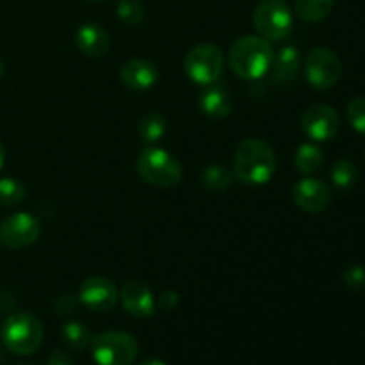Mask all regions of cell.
Instances as JSON below:
<instances>
[{
  "mask_svg": "<svg viewBox=\"0 0 365 365\" xmlns=\"http://www.w3.org/2000/svg\"><path fill=\"white\" fill-rule=\"evenodd\" d=\"M277 171V155L271 145L259 138L239 143L234 155V177L245 185H264Z\"/></svg>",
  "mask_w": 365,
  "mask_h": 365,
  "instance_id": "6da1fadb",
  "label": "cell"
},
{
  "mask_svg": "<svg viewBox=\"0 0 365 365\" xmlns=\"http://www.w3.org/2000/svg\"><path fill=\"white\" fill-rule=\"evenodd\" d=\"M271 43L260 36H242L235 39L228 52L232 71L245 81H257L264 77L273 63Z\"/></svg>",
  "mask_w": 365,
  "mask_h": 365,
  "instance_id": "7a4b0ae2",
  "label": "cell"
},
{
  "mask_svg": "<svg viewBox=\"0 0 365 365\" xmlns=\"http://www.w3.org/2000/svg\"><path fill=\"white\" fill-rule=\"evenodd\" d=\"M139 177L150 185L170 189L180 184L182 166L170 152L159 146H146L138 157Z\"/></svg>",
  "mask_w": 365,
  "mask_h": 365,
  "instance_id": "3957f363",
  "label": "cell"
},
{
  "mask_svg": "<svg viewBox=\"0 0 365 365\" xmlns=\"http://www.w3.org/2000/svg\"><path fill=\"white\" fill-rule=\"evenodd\" d=\"M4 346L14 355H32L43 342V324L29 312L11 314L2 327Z\"/></svg>",
  "mask_w": 365,
  "mask_h": 365,
  "instance_id": "277c9868",
  "label": "cell"
},
{
  "mask_svg": "<svg viewBox=\"0 0 365 365\" xmlns=\"http://www.w3.org/2000/svg\"><path fill=\"white\" fill-rule=\"evenodd\" d=\"M253 25L260 38L280 43L292 32V11L285 0H262L253 11Z\"/></svg>",
  "mask_w": 365,
  "mask_h": 365,
  "instance_id": "5b68a950",
  "label": "cell"
},
{
  "mask_svg": "<svg viewBox=\"0 0 365 365\" xmlns=\"http://www.w3.org/2000/svg\"><path fill=\"white\" fill-rule=\"evenodd\" d=\"M138 351V341L125 331H103L91 341L93 360L96 365H132Z\"/></svg>",
  "mask_w": 365,
  "mask_h": 365,
  "instance_id": "8992f818",
  "label": "cell"
},
{
  "mask_svg": "<svg viewBox=\"0 0 365 365\" xmlns=\"http://www.w3.org/2000/svg\"><path fill=\"white\" fill-rule=\"evenodd\" d=\"M184 68L187 77L200 86H212L223 75L225 57L216 45H196L185 56Z\"/></svg>",
  "mask_w": 365,
  "mask_h": 365,
  "instance_id": "52a82bcc",
  "label": "cell"
},
{
  "mask_svg": "<svg viewBox=\"0 0 365 365\" xmlns=\"http://www.w3.org/2000/svg\"><path fill=\"white\" fill-rule=\"evenodd\" d=\"M307 81L319 91L331 89L342 75V63L331 48L317 46L310 50L305 59Z\"/></svg>",
  "mask_w": 365,
  "mask_h": 365,
  "instance_id": "ba28073f",
  "label": "cell"
},
{
  "mask_svg": "<svg viewBox=\"0 0 365 365\" xmlns=\"http://www.w3.org/2000/svg\"><path fill=\"white\" fill-rule=\"evenodd\" d=\"M41 235V225L32 214L16 212L0 223V245L9 250H24Z\"/></svg>",
  "mask_w": 365,
  "mask_h": 365,
  "instance_id": "9c48e42d",
  "label": "cell"
},
{
  "mask_svg": "<svg viewBox=\"0 0 365 365\" xmlns=\"http://www.w3.org/2000/svg\"><path fill=\"white\" fill-rule=\"evenodd\" d=\"M302 128L307 138H310L312 141H331L341 130V118H339L337 110L328 103H316L303 114Z\"/></svg>",
  "mask_w": 365,
  "mask_h": 365,
  "instance_id": "30bf717a",
  "label": "cell"
},
{
  "mask_svg": "<svg viewBox=\"0 0 365 365\" xmlns=\"http://www.w3.org/2000/svg\"><path fill=\"white\" fill-rule=\"evenodd\" d=\"M118 292L114 282L106 277H89L82 282L78 291V302L93 312H109L118 302Z\"/></svg>",
  "mask_w": 365,
  "mask_h": 365,
  "instance_id": "8fae6325",
  "label": "cell"
},
{
  "mask_svg": "<svg viewBox=\"0 0 365 365\" xmlns=\"http://www.w3.org/2000/svg\"><path fill=\"white\" fill-rule=\"evenodd\" d=\"M292 200L296 205L309 214H319L331 203V191L319 178H302L292 187Z\"/></svg>",
  "mask_w": 365,
  "mask_h": 365,
  "instance_id": "7c38bea8",
  "label": "cell"
},
{
  "mask_svg": "<svg viewBox=\"0 0 365 365\" xmlns=\"http://www.w3.org/2000/svg\"><path fill=\"white\" fill-rule=\"evenodd\" d=\"M118 298L121 299V305H123L125 312L128 316L145 319V317L155 314V298H153V292L150 291V287L145 282L128 280L121 287Z\"/></svg>",
  "mask_w": 365,
  "mask_h": 365,
  "instance_id": "4fadbf2b",
  "label": "cell"
},
{
  "mask_svg": "<svg viewBox=\"0 0 365 365\" xmlns=\"http://www.w3.org/2000/svg\"><path fill=\"white\" fill-rule=\"evenodd\" d=\"M120 78L125 88L132 89V91H145V89L155 86L159 71L152 61L130 59L121 66Z\"/></svg>",
  "mask_w": 365,
  "mask_h": 365,
  "instance_id": "5bb4252c",
  "label": "cell"
},
{
  "mask_svg": "<svg viewBox=\"0 0 365 365\" xmlns=\"http://www.w3.org/2000/svg\"><path fill=\"white\" fill-rule=\"evenodd\" d=\"M75 43L84 56L100 57L109 50L110 36L102 25L86 24L75 34Z\"/></svg>",
  "mask_w": 365,
  "mask_h": 365,
  "instance_id": "9a60e30c",
  "label": "cell"
},
{
  "mask_svg": "<svg viewBox=\"0 0 365 365\" xmlns=\"http://www.w3.org/2000/svg\"><path fill=\"white\" fill-rule=\"evenodd\" d=\"M273 81L277 84H291L299 73L302 68V56L296 46L287 45L280 48L277 56H273Z\"/></svg>",
  "mask_w": 365,
  "mask_h": 365,
  "instance_id": "2e32d148",
  "label": "cell"
},
{
  "mask_svg": "<svg viewBox=\"0 0 365 365\" xmlns=\"http://www.w3.org/2000/svg\"><path fill=\"white\" fill-rule=\"evenodd\" d=\"M200 109L210 120H223L230 114L232 100L223 88L207 86L205 91L200 95Z\"/></svg>",
  "mask_w": 365,
  "mask_h": 365,
  "instance_id": "e0dca14e",
  "label": "cell"
},
{
  "mask_svg": "<svg viewBox=\"0 0 365 365\" xmlns=\"http://www.w3.org/2000/svg\"><path fill=\"white\" fill-rule=\"evenodd\" d=\"M168 130L166 118L160 113H148L138 125L139 141L146 146H155Z\"/></svg>",
  "mask_w": 365,
  "mask_h": 365,
  "instance_id": "ac0fdd59",
  "label": "cell"
},
{
  "mask_svg": "<svg viewBox=\"0 0 365 365\" xmlns=\"http://www.w3.org/2000/svg\"><path fill=\"white\" fill-rule=\"evenodd\" d=\"M324 163V155L323 150L319 146L312 145V143H305V145L299 146L296 150V157H294V164L296 170L303 175H314L323 168Z\"/></svg>",
  "mask_w": 365,
  "mask_h": 365,
  "instance_id": "d6986e66",
  "label": "cell"
},
{
  "mask_svg": "<svg viewBox=\"0 0 365 365\" xmlns=\"http://www.w3.org/2000/svg\"><path fill=\"white\" fill-rule=\"evenodd\" d=\"M335 0H294V11L307 24L324 20L334 9Z\"/></svg>",
  "mask_w": 365,
  "mask_h": 365,
  "instance_id": "ffe728a7",
  "label": "cell"
},
{
  "mask_svg": "<svg viewBox=\"0 0 365 365\" xmlns=\"http://www.w3.org/2000/svg\"><path fill=\"white\" fill-rule=\"evenodd\" d=\"M61 339L64 344L71 349H84L91 346V331L88 330L84 323L78 321H68L61 327Z\"/></svg>",
  "mask_w": 365,
  "mask_h": 365,
  "instance_id": "44dd1931",
  "label": "cell"
},
{
  "mask_svg": "<svg viewBox=\"0 0 365 365\" xmlns=\"http://www.w3.org/2000/svg\"><path fill=\"white\" fill-rule=\"evenodd\" d=\"M234 182V171L228 170L223 164H210L203 170L202 184L209 191H225Z\"/></svg>",
  "mask_w": 365,
  "mask_h": 365,
  "instance_id": "7402d4cb",
  "label": "cell"
},
{
  "mask_svg": "<svg viewBox=\"0 0 365 365\" xmlns=\"http://www.w3.org/2000/svg\"><path fill=\"white\" fill-rule=\"evenodd\" d=\"M331 182L339 189H351L359 180V170L355 164L348 159L337 160L330 170Z\"/></svg>",
  "mask_w": 365,
  "mask_h": 365,
  "instance_id": "603a6c76",
  "label": "cell"
},
{
  "mask_svg": "<svg viewBox=\"0 0 365 365\" xmlns=\"http://www.w3.org/2000/svg\"><path fill=\"white\" fill-rule=\"evenodd\" d=\"M25 185L16 178H0V205L16 207L25 200Z\"/></svg>",
  "mask_w": 365,
  "mask_h": 365,
  "instance_id": "cb8c5ba5",
  "label": "cell"
},
{
  "mask_svg": "<svg viewBox=\"0 0 365 365\" xmlns=\"http://www.w3.org/2000/svg\"><path fill=\"white\" fill-rule=\"evenodd\" d=\"M116 13L125 24L138 25L145 18V6L141 0H118Z\"/></svg>",
  "mask_w": 365,
  "mask_h": 365,
  "instance_id": "d4e9b609",
  "label": "cell"
},
{
  "mask_svg": "<svg viewBox=\"0 0 365 365\" xmlns=\"http://www.w3.org/2000/svg\"><path fill=\"white\" fill-rule=\"evenodd\" d=\"M348 123L360 134H365V98H355L346 107Z\"/></svg>",
  "mask_w": 365,
  "mask_h": 365,
  "instance_id": "484cf974",
  "label": "cell"
},
{
  "mask_svg": "<svg viewBox=\"0 0 365 365\" xmlns=\"http://www.w3.org/2000/svg\"><path fill=\"white\" fill-rule=\"evenodd\" d=\"M344 284L353 291H364L365 289V267L349 266L344 271Z\"/></svg>",
  "mask_w": 365,
  "mask_h": 365,
  "instance_id": "4316f807",
  "label": "cell"
},
{
  "mask_svg": "<svg viewBox=\"0 0 365 365\" xmlns=\"http://www.w3.org/2000/svg\"><path fill=\"white\" fill-rule=\"evenodd\" d=\"M77 303H78L77 298H73V296L70 294H64L53 303V307H56L57 314H71L75 310V307H77Z\"/></svg>",
  "mask_w": 365,
  "mask_h": 365,
  "instance_id": "83f0119b",
  "label": "cell"
},
{
  "mask_svg": "<svg viewBox=\"0 0 365 365\" xmlns=\"http://www.w3.org/2000/svg\"><path fill=\"white\" fill-rule=\"evenodd\" d=\"M46 365H71V359L63 349H53L46 359Z\"/></svg>",
  "mask_w": 365,
  "mask_h": 365,
  "instance_id": "f1b7e54d",
  "label": "cell"
},
{
  "mask_svg": "<svg viewBox=\"0 0 365 365\" xmlns=\"http://www.w3.org/2000/svg\"><path fill=\"white\" fill-rule=\"evenodd\" d=\"M178 303V296L175 291H164L159 298V307L163 310H171L175 309Z\"/></svg>",
  "mask_w": 365,
  "mask_h": 365,
  "instance_id": "f546056e",
  "label": "cell"
},
{
  "mask_svg": "<svg viewBox=\"0 0 365 365\" xmlns=\"http://www.w3.org/2000/svg\"><path fill=\"white\" fill-rule=\"evenodd\" d=\"M139 365H166V364H164L163 360H159V359H146V360H143V362Z\"/></svg>",
  "mask_w": 365,
  "mask_h": 365,
  "instance_id": "4dcf8cb0",
  "label": "cell"
},
{
  "mask_svg": "<svg viewBox=\"0 0 365 365\" xmlns=\"http://www.w3.org/2000/svg\"><path fill=\"white\" fill-rule=\"evenodd\" d=\"M4 160H6V148H4V145L0 143V170H2L4 166Z\"/></svg>",
  "mask_w": 365,
  "mask_h": 365,
  "instance_id": "1f68e13d",
  "label": "cell"
},
{
  "mask_svg": "<svg viewBox=\"0 0 365 365\" xmlns=\"http://www.w3.org/2000/svg\"><path fill=\"white\" fill-rule=\"evenodd\" d=\"M2 75H4V63L2 59H0V78H2Z\"/></svg>",
  "mask_w": 365,
  "mask_h": 365,
  "instance_id": "d6a6232c",
  "label": "cell"
},
{
  "mask_svg": "<svg viewBox=\"0 0 365 365\" xmlns=\"http://www.w3.org/2000/svg\"><path fill=\"white\" fill-rule=\"evenodd\" d=\"M4 360V351H2V348H0V362H2Z\"/></svg>",
  "mask_w": 365,
  "mask_h": 365,
  "instance_id": "836d02e7",
  "label": "cell"
},
{
  "mask_svg": "<svg viewBox=\"0 0 365 365\" xmlns=\"http://www.w3.org/2000/svg\"><path fill=\"white\" fill-rule=\"evenodd\" d=\"M88 2H103V0H88Z\"/></svg>",
  "mask_w": 365,
  "mask_h": 365,
  "instance_id": "e575fe53",
  "label": "cell"
},
{
  "mask_svg": "<svg viewBox=\"0 0 365 365\" xmlns=\"http://www.w3.org/2000/svg\"><path fill=\"white\" fill-rule=\"evenodd\" d=\"M18 365H29V364H18Z\"/></svg>",
  "mask_w": 365,
  "mask_h": 365,
  "instance_id": "d590c367",
  "label": "cell"
},
{
  "mask_svg": "<svg viewBox=\"0 0 365 365\" xmlns=\"http://www.w3.org/2000/svg\"><path fill=\"white\" fill-rule=\"evenodd\" d=\"M364 159H365V150H364Z\"/></svg>",
  "mask_w": 365,
  "mask_h": 365,
  "instance_id": "8d00e7d4",
  "label": "cell"
}]
</instances>
